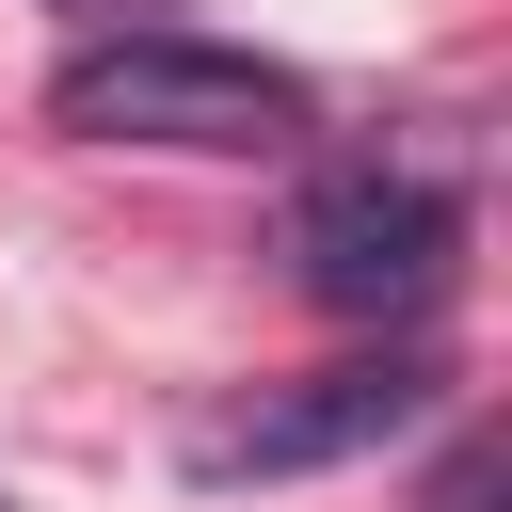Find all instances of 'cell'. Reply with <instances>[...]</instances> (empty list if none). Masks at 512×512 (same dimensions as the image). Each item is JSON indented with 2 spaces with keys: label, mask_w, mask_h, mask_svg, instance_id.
<instances>
[{
  "label": "cell",
  "mask_w": 512,
  "mask_h": 512,
  "mask_svg": "<svg viewBox=\"0 0 512 512\" xmlns=\"http://www.w3.org/2000/svg\"><path fill=\"white\" fill-rule=\"evenodd\" d=\"M496 480H512V464H496V432H464V448L432 464V512H496Z\"/></svg>",
  "instance_id": "277c9868"
},
{
  "label": "cell",
  "mask_w": 512,
  "mask_h": 512,
  "mask_svg": "<svg viewBox=\"0 0 512 512\" xmlns=\"http://www.w3.org/2000/svg\"><path fill=\"white\" fill-rule=\"evenodd\" d=\"M432 352H352V368H304V384H256L224 432H192V480H304V464H352L384 432L432 416Z\"/></svg>",
  "instance_id": "3957f363"
},
{
  "label": "cell",
  "mask_w": 512,
  "mask_h": 512,
  "mask_svg": "<svg viewBox=\"0 0 512 512\" xmlns=\"http://www.w3.org/2000/svg\"><path fill=\"white\" fill-rule=\"evenodd\" d=\"M288 272H304L320 320H432L448 272H464V208H448L432 176L336 160V176H304V208H288Z\"/></svg>",
  "instance_id": "7a4b0ae2"
},
{
  "label": "cell",
  "mask_w": 512,
  "mask_h": 512,
  "mask_svg": "<svg viewBox=\"0 0 512 512\" xmlns=\"http://www.w3.org/2000/svg\"><path fill=\"white\" fill-rule=\"evenodd\" d=\"M80 16H112V32H128V16H160V0H80Z\"/></svg>",
  "instance_id": "5b68a950"
},
{
  "label": "cell",
  "mask_w": 512,
  "mask_h": 512,
  "mask_svg": "<svg viewBox=\"0 0 512 512\" xmlns=\"http://www.w3.org/2000/svg\"><path fill=\"white\" fill-rule=\"evenodd\" d=\"M304 112H320L304 64H256V48H208V32H160V16L96 32L48 80L64 144H176V160H272V144H304Z\"/></svg>",
  "instance_id": "6da1fadb"
}]
</instances>
